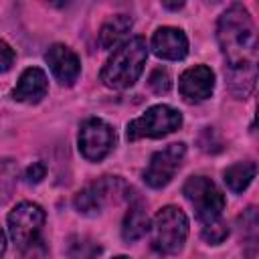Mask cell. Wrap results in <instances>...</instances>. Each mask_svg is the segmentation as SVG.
<instances>
[{
    "mask_svg": "<svg viewBox=\"0 0 259 259\" xmlns=\"http://www.w3.org/2000/svg\"><path fill=\"white\" fill-rule=\"evenodd\" d=\"M45 176H47V166H45L42 162H32V164L24 170V182H26V184H38Z\"/></svg>",
    "mask_w": 259,
    "mask_h": 259,
    "instance_id": "cell-22",
    "label": "cell"
},
{
    "mask_svg": "<svg viewBox=\"0 0 259 259\" xmlns=\"http://www.w3.org/2000/svg\"><path fill=\"white\" fill-rule=\"evenodd\" d=\"M180 125H182V113L170 105L160 103L146 109L144 115L132 119L127 123L125 136L130 142H136L142 138H162L176 132Z\"/></svg>",
    "mask_w": 259,
    "mask_h": 259,
    "instance_id": "cell-4",
    "label": "cell"
},
{
    "mask_svg": "<svg viewBox=\"0 0 259 259\" xmlns=\"http://www.w3.org/2000/svg\"><path fill=\"white\" fill-rule=\"evenodd\" d=\"M255 81H257V65L227 67V85L235 97L245 99L253 91Z\"/></svg>",
    "mask_w": 259,
    "mask_h": 259,
    "instance_id": "cell-15",
    "label": "cell"
},
{
    "mask_svg": "<svg viewBox=\"0 0 259 259\" xmlns=\"http://www.w3.org/2000/svg\"><path fill=\"white\" fill-rule=\"evenodd\" d=\"M49 91V81L42 69L38 67H28L22 71L16 87L12 89V99L22 101V103H38Z\"/></svg>",
    "mask_w": 259,
    "mask_h": 259,
    "instance_id": "cell-13",
    "label": "cell"
},
{
    "mask_svg": "<svg viewBox=\"0 0 259 259\" xmlns=\"http://www.w3.org/2000/svg\"><path fill=\"white\" fill-rule=\"evenodd\" d=\"M101 251L99 245H95L93 241L85 239V237H71L69 239V255L71 257H81V259H91Z\"/></svg>",
    "mask_w": 259,
    "mask_h": 259,
    "instance_id": "cell-18",
    "label": "cell"
},
{
    "mask_svg": "<svg viewBox=\"0 0 259 259\" xmlns=\"http://www.w3.org/2000/svg\"><path fill=\"white\" fill-rule=\"evenodd\" d=\"M227 235H229V229H227V225L221 223V221L208 223V225L202 229V237H204V241H208V243H212V245L223 243V241L227 239Z\"/></svg>",
    "mask_w": 259,
    "mask_h": 259,
    "instance_id": "cell-21",
    "label": "cell"
},
{
    "mask_svg": "<svg viewBox=\"0 0 259 259\" xmlns=\"http://www.w3.org/2000/svg\"><path fill=\"white\" fill-rule=\"evenodd\" d=\"M115 146V130L99 119V117H89L81 123L79 130V150L83 158L89 162H99L103 160Z\"/></svg>",
    "mask_w": 259,
    "mask_h": 259,
    "instance_id": "cell-8",
    "label": "cell"
},
{
    "mask_svg": "<svg viewBox=\"0 0 259 259\" xmlns=\"http://www.w3.org/2000/svg\"><path fill=\"white\" fill-rule=\"evenodd\" d=\"M4 251H6V235H4V231L0 229V257L4 255Z\"/></svg>",
    "mask_w": 259,
    "mask_h": 259,
    "instance_id": "cell-24",
    "label": "cell"
},
{
    "mask_svg": "<svg viewBox=\"0 0 259 259\" xmlns=\"http://www.w3.org/2000/svg\"><path fill=\"white\" fill-rule=\"evenodd\" d=\"M16 180V166L12 160H0V204L10 196Z\"/></svg>",
    "mask_w": 259,
    "mask_h": 259,
    "instance_id": "cell-19",
    "label": "cell"
},
{
    "mask_svg": "<svg viewBox=\"0 0 259 259\" xmlns=\"http://www.w3.org/2000/svg\"><path fill=\"white\" fill-rule=\"evenodd\" d=\"M113 259H130V257H125V255H117V257H113Z\"/></svg>",
    "mask_w": 259,
    "mask_h": 259,
    "instance_id": "cell-26",
    "label": "cell"
},
{
    "mask_svg": "<svg viewBox=\"0 0 259 259\" xmlns=\"http://www.w3.org/2000/svg\"><path fill=\"white\" fill-rule=\"evenodd\" d=\"M152 247L162 255H174L188 237V219L178 206H164L152 221Z\"/></svg>",
    "mask_w": 259,
    "mask_h": 259,
    "instance_id": "cell-3",
    "label": "cell"
},
{
    "mask_svg": "<svg viewBox=\"0 0 259 259\" xmlns=\"http://www.w3.org/2000/svg\"><path fill=\"white\" fill-rule=\"evenodd\" d=\"M178 89L186 101H204L212 95L214 73L206 65H194L180 75Z\"/></svg>",
    "mask_w": 259,
    "mask_h": 259,
    "instance_id": "cell-10",
    "label": "cell"
},
{
    "mask_svg": "<svg viewBox=\"0 0 259 259\" xmlns=\"http://www.w3.org/2000/svg\"><path fill=\"white\" fill-rule=\"evenodd\" d=\"M115 194H119L121 198H127L130 188L117 176H105L77 192L75 208L85 217H95L103 208V204L115 198Z\"/></svg>",
    "mask_w": 259,
    "mask_h": 259,
    "instance_id": "cell-7",
    "label": "cell"
},
{
    "mask_svg": "<svg viewBox=\"0 0 259 259\" xmlns=\"http://www.w3.org/2000/svg\"><path fill=\"white\" fill-rule=\"evenodd\" d=\"M255 162H237L225 170V182L233 192H243L255 178Z\"/></svg>",
    "mask_w": 259,
    "mask_h": 259,
    "instance_id": "cell-17",
    "label": "cell"
},
{
    "mask_svg": "<svg viewBox=\"0 0 259 259\" xmlns=\"http://www.w3.org/2000/svg\"><path fill=\"white\" fill-rule=\"evenodd\" d=\"M134 20L127 14H115L103 22L97 34V42L101 49H113L121 42V38L132 30Z\"/></svg>",
    "mask_w": 259,
    "mask_h": 259,
    "instance_id": "cell-14",
    "label": "cell"
},
{
    "mask_svg": "<svg viewBox=\"0 0 259 259\" xmlns=\"http://www.w3.org/2000/svg\"><path fill=\"white\" fill-rule=\"evenodd\" d=\"M148 85H150V89H152L154 93H158V95H164V93H168V91H170V87H172V79H170V73H168L166 69H162V67L154 69V71L150 73Z\"/></svg>",
    "mask_w": 259,
    "mask_h": 259,
    "instance_id": "cell-20",
    "label": "cell"
},
{
    "mask_svg": "<svg viewBox=\"0 0 259 259\" xmlns=\"http://www.w3.org/2000/svg\"><path fill=\"white\" fill-rule=\"evenodd\" d=\"M14 65V51L8 42L0 40V73H6Z\"/></svg>",
    "mask_w": 259,
    "mask_h": 259,
    "instance_id": "cell-23",
    "label": "cell"
},
{
    "mask_svg": "<svg viewBox=\"0 0 259 259\" xmlns=\"http://www.w3.org/2000/svg\"><path fill=\"white\" fill-rule=\"evenodd\" d=\"M152 51L156 57L166 61H180L188 53V38L180 28L160 26L152 34Z\"/></svg>",
    "mask_w": 259,
    "mask_h": 259,
    "instance_id": "cell-11",
    "label": "cell"
},
{
    "mask_svg": "<svg viewBox=\"0 0 259 259\" xmlns=\"http://www.w3.org/2000/svg\"><path fill=\"white\" fill-rule=\"evenodd\" d=\"M164 6H166V8H182V2H178V4H166V2H164Z\"/></svg>",
    "mask_w": 259,
    "mask_h": 259,
    "instance_id": "cell-25",
    "label": "cell"
},
{
    "mask_svg": "<svg viewBox=\"0 0 259 259\" xmlns=\"http://www.w3.org/2000/svg\"><path fill=\"white\" fill-rule=\"evenodd\" d=\"M45 210L34 202H20L8 212V233L20 249H28L36 243L45 225Z\"/></svg>",
    "mask_w": 259,
    "mask_h": 259,
    "instance_id": "cell-6",
    "label": "cell"
},
{
    "mask_svg": "<svg viewBox=\"0 0 259 259\" xmlns=\"http://www.w3.org/2000/svg\"><path fill=\"white\" fill-rule=\"evenodd\" d=\"M182 194L194 206L196 217L204 225L221 219V212L225 210V196L210 178H204V176L188 178L182 186Z\"/></svg>",
    "mask_w": 259,
    "mask_h": 259,
    "instance_id": "cell-5",
    "label": "cell"
},
{
    "mask_svg": "<svg viewBox=\"0 0 259 259\" xmlns=\"http://www.w3.org/2000/svg\"><path fill=\"white\" fill-rule=\"evenodd\" d=\"M184 156H186V146L182 142L170 144L164 150L156 152L150 158L148 168L144 170V182L150 188H162V186H166L174 178V174L180 168Z\"/></svg>",
    "mask_w": 259,
    "mask_h": 259,
    "instance_id": "cell-9",
    "label": "cell"
},
{
    "mask_svg": "<svg viewBox=\"0 0 259 259\" xmlns=\"http://www.w3.org/2000/svg\"><path fill=\"white\" fill-rule=\"evenodd\" d=\"M150 229V219L142 206V202H134L130 204V210L125 212V219H123V227H121V237L123 241L132 243V241H138L140 237H144Z\"/></svg>",
    "mask_w": 259,
    "mask_h": 259,
    "instance_id": "cell-16",
    "label": "cell"
},
{
    "mask_svg": "<svg viewBox=\"0 0 259 259\" xmlns=\"http://www.w3.org/2000/svg\"><path fill=\"white\" fill-rule=\"evenodd\" d=\"M55 79L61 85H73L81 73L79 57L65 45H53L45 55Z\"/></svg>",
    "mask_w": 259,
    "mask_h": 259,
    "instance_id": "cell-12",
    "label": "cell"
},
{
    "mask_svg": "<svg viewBox=\"0 0 259 259\" xmlns=\"http://www.w3.org/2000/svg\"><path fill=\"white\" fill-rule=\"evenodd\" d=\"M146 59H148V45L142 36L123 40L103 65L99 79L109 89H127L140 79Z\"/></svg>",
    "mask_w": 259,
    "mask_h": 259,
    "instance_id": "cell-2",
    "label": "cell"
},
{
    "mask_svg": "<svg viewBox=\"0 0 259 259\" xmlns=\"http://www.w3.org/2000/svg\"><path fill=\"white\" fill-rule=\"evenodd\" d=\"M217 38L225 59L229 61V67L255 65V26L249 10L243 4H233L221 14L217 24Z\"/></svg>",
    "mask_w": 259,
    "mask_h": 259,
    "instance_id": "cell-1",
    "label": "cell"
}]
</instances>
